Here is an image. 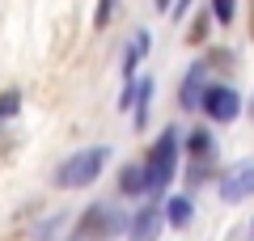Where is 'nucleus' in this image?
Segmentation results:
<instances>
[{
  "instance_id": "6",
  "label": "nucleus",
  "mask_w": 254,
  "mask_h": 241,
  "mask_svg": "<svg viewBox=\"0 0 254 241\" xmlns=\"http://www.w3.org/2000/svg\"><path fill=\"white\" fill-rule=\"evenodd\" d=\"M157 229H161V212H157V207H140V212L131 216V224H127L131 241H153Z\"/></svg>"
},
{
  "instance_id": "11",
  "label": "nucleus",
  "mask_w": 254,
  "mask_h": 241,
  "mask_svg": "<svg viewBox=\"0 0 254 241\" xmlns=\"http://www.w3.org/2000/svg\"><path fill=\"white\" fill-rule=\"evenodd\" d=\"M123 190H127V195H144V165H127V170H123Z\"/></svg>"
},
{
  "instance_id": "8",
  "label": "nucleus",
  "mask_w": 254,
  "mask_h": 241,
  "mask_svg": "<svg viewBox=\"0 0 254 241\" xmlns=\"http://www.w3.org/2000/svg\"><path fill=\"white\" fill-rule=\"evenodd\" d=\"M203 102V63H190V72H187V85H182V106H199Z\"/></svg>"
},
{
  "instance_id": "13",
  "label": "nucleus",
  "mask_w": 254,
  "mask_h": 241,
  "mask_svg": "<svg viewBox=\"0 0 254 241\" xmlns=\"http://www.w3.org/2000/svg\"><path fill=\"white\" fill-rule=\"evenodd\" d=\"M17 106H21V93H17V89L0 93V123H4V119H13V115H17Z\"/></svg>"
},
{
  "instance_id": "4",
  "label": "nucleus",
  "mask_w": 254,
  "mask_h": 241,
  "mask_svg": "<svg viewBox=\"0 0 254 241\" xmlns=\"http://www.w3.org/2000/svg\"><path fill=\"white\" fill-rule=\"evenodd\" d=\"M246 195H254V161H237L220 178V199L225 203H242Z\"/></svg>"
},
{
  "instance_id": "15",
  "label": "nucleus",
  "mask_w": 254,
  "mask_h": 241,
  "mask_svg": "<svg viewBox=\"0 0 254 241\" xmlns=\"http://www.w3.org/2000/svg\"><path fill=\"white\" fill-rule=\"evenodd\" d=\"M110 9H115V0H98V17H93V26H106V21H110Z\"/></svg>"
},
{
  "instance_id": "17",
  "label": "nucleus",
  "mask_w": 254,
  "mask_h": 241,
  "mask_svg": "<svg viewBox=\"0 0 254 241\" xmlns=\"http://www.w3.org/2000/svg\"><path fill=\"white\" fill-rule=\"evenodd\" d=\"M170 4H174V0H157V9H170Z\"/></svg>"
},
{
  "instance_id": "14",
  "label": "nucleus",
  "mask_w": 254,
  "mask_h": 241,
  "mask_svg": "<svg viewBox=\"0 0 254 241\" xmlns=\"http://www.w3.org/2000/svg\"><path fill=\"white\" fill-rule=\"evenodd\" d=\"M212 9H216V21H220V26H229L233 13H237V0H212Z\"/></svg>"
},
{
  "instance_id": "12",
  "label": "nucleus",
  "mask_w": 254,
  "mask_h": 241,
  "mask_svg": "<svg viewBox=\"0 0 254 241\" xmlns=\"http://www.w3.org/2000/svg\"><path fill=\"white\" fill-rule=\"evenodd\" d=\"M148 102H153V80L144 76V85H140V102H136V127H144V119H148Z\"/></svg>"
},
{
  "instance_id": "16",
  "label": "nucleus",
  "mask_w": 254,
  "mask_h": 241,
  "mask_svg": "<svg viewBox=\"0 0 254 241\" xmlns=\"http://www.w3.org/2000/svg\"><path fill=\"white\" fill-rule=\"evenodd\" d=\"M190 9V0H178V17H182V13H187Z\"/></svg>"
},
{
  "instance_id": "2",
  "label": "nucleus",
  "mask_w": 254,
  "mask_h": 241,
  "mask_svg": "<svg viewBox=\"0 0 254 241\" xmlns=\"http://www.w3.org/2000/svg\"><path fill=\"white\" fill-rule=\"evenodd\" d=\"M178 144H182L178 127H165V131H161V140H157V144H153V152H148V161H144V186L153 190V195H161V190L174 182V165H178Z\"/></svg>"
},
{
  "instance_id": "10",
  "label": "nucleus",
  "mask_w": 254,
  "mask_h": 241,
  "mask_svg": "<svg viewBox=\"0 0 254 241\" xmlns=\"http://www.w3.org/2000/svg\"><path fill=\"white\" fill-rule=\"evenodd\" d=\"M165 220H170L174 229H187L190 224V199L187 195H170L165 199Z\"/></svg>"
},
{
  "instance_id": "1",
  "label": "nucleus",
  "mask_w": 254,
  "mask_h": 241,
  "mask_svg": "<svg viewBox=\"0 0 254 241\" xmlns=\"http://www.w3.org/2000/svg\"><path fill=\"white\" fill-rule=\"evenodd\" d=\"M106 161H110V148H106V144L76 148L72 157H64V161H60V170H55V186H60V190L89 186V182H98V174L106 170Z\"/></svg>"
},
{
  "instance_id": "3",
  "label": "nucleus",
  "mask_w": 254,
  "mask_h": 241,
  "mask_svg": "<svg viewBox=\"0 0 254 241\" xmlns=\"http://www.w3.org/2000/svg\"><path fill=\"white\" fill-rule=\"evenodd\" d=\"M199 106L208 110L216 123H233V119L242 115V98H237V89H229V85H208Z\"/></svg>"
},
{
  "instance_id": "9",
  "label": "nucleus",
  "mask_w": 254,
  "mask_h": 241,
  "mask_svg": "<svg viewBox=\"0 0 254 241\" xmlns=\"http://www.w3.org/2000/svg\"><path fill=\"white\" fill-rule=\"evenodd\" d=\"M148 43H153V34H148V30H136V34H131V43H127V55H123V72H127V76L136 72L140 55H148Z\"/></svg>"
},
{
  "instance_id": "5",
  "label": "nucleus",
  "mask_w": 254,
  "mask_h": 241,
  "mask_svg": "<svg viewBox=\"0 0 254 241\" xmlns=\"http://www.w3.org/2000/svg\"><path fill=\"white\" fill-rule=\"evenodd\" d=\"M119 212L110 203H98V207H89L85 212V220H81V237H110V233L119 229Z\"/></svg>"
},
{
  "instance_id": "7",
  "label": "nucleus",
  "mask_w": 254,
  "mask_h": 241,
  "mask_svg": "<svg viewBox=\"0 0 254 241\" xmlns=\"http://www.w3.org/2000/svg\"><path fill=\"white\" fill-rule=\"evenodd\" d=\"M187 144H190V161H195V170H190V174H195V178H199V174H203V161H212V157H216V140H212V135L208 131H190L187 135Z\"/></svg>"
}]
</instances>
